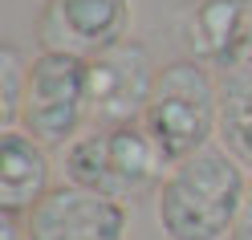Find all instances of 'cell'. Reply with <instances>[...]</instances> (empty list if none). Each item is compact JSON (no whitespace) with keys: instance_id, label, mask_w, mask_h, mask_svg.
Segmentation results:
<instances>
[{"instance_id":"1","label":"cell","mask_w":252,"mask_h":240,"mask_svg":"<svg viewBox=\"0 0 252 240\" xmlns=\"http://www.w3.org/2000/svg\"><path fill=\"white\" fill-rule=\"evenodd\" d=\"M248 196V175L228 147H203L167 171L155 216L167 240H220L232 236Z\"/></svg>"},{"instance_id":"2","label":"cell","mask_w":252,"mask_h":240,"mask_svg":"<svg viewBox=\"0 0 252 240\" xmlns=\"http://www.w3.org/2000/svg\"><path fill=\"white\" fill-rule=\"evenodd\" d=\"M216 122H220L216 77L208 73L203 61H191V57H179L159 69L151 102L143 110V118H138V126L151 135V142L159 147L167 167L199 155L208 147Z\"/></svg>"},{"instance_id":"3","label":"cell","mask_w":252,"mask_h":240,"mask_svg":"<svg viewBox=\"0 0 252 240\" xmlns=\"http://www.w3.org/2000/svg\"><path fill=\"white\" fill-rule=\"evenodd\" d=\"M163 155L143 126H102L65 147V179L106 200H143L163 187Z\"/></svg>"},{"instance_id":"4","label":"cell","mask_w":252,"mask_h":240,"mask_svg":"<svg viewBox=\"0 0 252 240\" xmlns=\"http://www.w3.org/2000/svg\"><path fill=\"white\" fill-rule=\"evenodd\" d=\"M90 114V61L69 53H37L29 61V90L21 106V131L41 147H57L77 135Z\"/></svg>"},{"instance_id":"5","label":"cell","mask_w":252,"mask_h":240,"mask_svg":"<svg viewBox=\"0 0 252 240\" xmlns=\"http://www.w3.org/2000/svg\"><path fill=\"white\" fill-rule=\"evenodd\" d=\"M130 33V0H45L37 12L41 53L94 61Z\"/></svg>"},{"instance_id":"6","label":"cell","mask_w":252,"mask_h":240,"mask_svg":"<svg viewBox=\"0 0 252 240\" xmlns=\"http://www.w3.org/2000/svg\"><path fill=\"white\" fill-rule=\"evenodd\" d=\"M175 37L191 61L252 69V0H187L175 12Z\"/></svg>"},{"instance_id":"7","label":"cell","mask_w":252,"mask_h":240,"mask_svg":"<svg viewBox=\"0 0 252 240\" xmlns=\"http://www.w3.org/2000/svg\"><path fill=\"white\" fill-rule=\"evenodd\" d=\"M155 57L143 41L126 37L122 45L106 49L90 61V118L102 126H130L143 118L155 90Z\"/></svg>"},{"instance_id":"8","label":"cell","mask_w":252,"mask_h":240,"mask_svg":"<svg viewBox=\"0 0 252 240\" xmlns=\"http://www.w3.org/2000/svg\"><path fill=\"white\" fill-rule=\"evenodd\" d=\"M126 220V204L77 183H61L25 212V232L29 240H122Z\"/></svg>"},{"instance_id":"9","label":"cell","mask_w":252,"mask_h":240,"mask_svg":"<svg viewBox=\"0 0 252 240\" xmlns=\"http://www.w3.org/2000/svg\"><path fill=\"white\" fill-rule=\"evenodd\" d=\"M49 191V155L21 126L0 131V212L21 216Z\"/></svg>"},{"instance_id":"10","label":"cell","mask_w":252,"mask_h":240,"mask_svg":"<svg viewBox=\"0 0 252 240\" xmlns=\"http://www.w3.org/2000/svg\"><path fill=\"white\" fill-rule=\"evenodd\" d=\"M220 90V122L216 131L224 147L252 167V69H224L216 77Z\"/></svg>"},{"instance_id":"11","label":"cell","mask_w":252,"mask_h":240,"mask_svg":"<svg viewBox=\"0 0 252 240\" xmlns=\"http://www.w3.org/2000/svg\"><path fill=\"white\" fill-rule=\"evenodd\" d=\"M25 90H29V61L8 41V45H0V131H12L21 122Z\"/></svg>"},{"instance_id":"12","label":"cell","mask_w":252,"mask_h":240,"mask_svg":"<svg viewBox=\"0 0 252 240\" xmlns=\"http://www.w3.org/2000/svg\"><path fill=\"white\" fill-rule=\"evenodd\" d=\"M232 240H252V179H248V196H244V207H240V216H236Z\"/></svg>"},{"instance_id":"13","label":"cell","mask_w":252,"mask_h":240,"mask_svg":"<svg viewBox=\"0 0 252 240\" xmlns=\"http://www.w3.org/2000/svg\"><path fill=\"white\" fill-rule=\"evenodd\" d=\"M0 240H29V232L17 224V216H8V212H0Z\"/></svg>"}]
</instances>
